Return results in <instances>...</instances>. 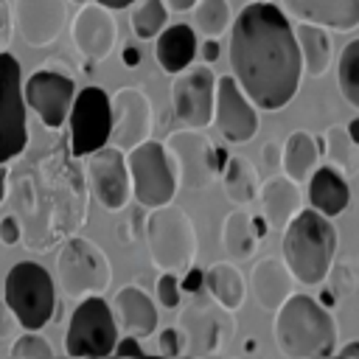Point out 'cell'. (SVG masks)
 I'll return each mask as SVG.
<instances>
[{
	"label": "cell",
	"mask_w": 359,
	"mask_h": 359,
	"mask_svg": "<svg viewBox=\"0 0 359 359\" xmlns=\"http://www.w3.org/2000/svg\"><path fill=\"white\" fill-rule=\"evenodd\" d=\"M227 59L241 93L258 109H283L300 90L303 65L294 25L269 0L247 3L230 22Z\"/></svg>",
	"instance_id": "cell-1"
},
{
	"label": "cell",
	"mask_w": 359,
	"mask_h": 359,
	"mask_svg": "<svg viewBox=\"0 0 359 359\" xmlns=\"http://www.w3.org/2000/svg\"><path fill=\"white\" fill-rule=\"evenodd\" d=\"M272 337L283 356L320 359V356H331L337 351L339 331H337V320L325 309V303H320L317 297L292 292L275 309Z\"/></svg>",
	"instance_id": "cell-2"
},
{
	"label": "cell",
	"mask_w": 359,
	"mask_h": 359,
	"mask_svg": "<svg viewBox=\"0 0 359 359\" xmlns=\"http://www.w3.org/2000/svg\"><path fill=\"white\" fill-rule=\"evenodd\" d=\"M283 261L294 280L306 286H317L325 280L328 266L337 255V227L328 216H323L314 208H300L289 224L283 227L280 241Z\"/></svg>",
	"instance_id": "cell-3"
},
{
	"label": "cell",
	"mask_w": 359,
	"mask_h": 359,
	"mask_svg": "<svg viewBox=\"0 0 359 359\" xmlns=\"http://www.w3.org/2000/svg\"><path fill=\"white\" fill-rule=\"evenodd\" d=\"M143 236L149 244L151 264L163 272L182 275L196 258V227L180 205H157L149 210Z\"/></svg>",
	"instance_id": "cell-4"
},
{
	"label": "cell",
	"mask_w": 359,
	"mask_h": 359,
	"mask_svg": "<svg viewBox=\"0 0 359 359\" xmlns=\"http://www.w3.org/2000/svg\"><path fill=\"white\" fill-rule=\"evenodd\" d=\"M3 297L14 311L20 328L39 331L53 320L56 286L50 272L36 261H17L3 280Z\"/></svg>",
	"instance_id": "cell-5"
},
{
	"label": "cell",
	"mask_w": 359,
	"mask_h": 359,
	"mask_svg": "<svg viewBox=\"0 0 359 359\" xmlns=\"http://www.w3.org/2000/svg\"><path fill=\"white\" fill-rule=\"evenodd\" d=\"M56 283L73 300H81L87 294H104L112 283V264L95 241L84 236H70L56 255Z\"/></svg>",
	"instance_id": "cell-6"
},
{
	"label": "cell",
	"mask_w": 359,
	"mask_h": 359,
	"mask_svg": "<svg viewBox=\"0 0 359 359\" xmlns=\"http://www.w3.org/2000/svg\"><path fill=\"white\" fill-rule=\"evenodd\" d=\"M129 180H132V196L143 208H157L174 199L177 194V171L163 143L146 137L143 143L132 146L126 151Z\"/></svg>",
	"instance_id": "cell-7"
},
{
	"label": "cell",
	"mask_w": 359,
	"mask_h": 359,
	"mask_svg": "<svg viewBox=\"0 0 359 359\" xmlns=\"http://www.w3.org/2000/svg\"><path fill=\"white\" fill-rule=\"evenodd\" d=\"M121 331L112 317L109 303L101 294H87L79 300V306L70 314L67 331H65V353L67 356H109Z\"/></svg>",
	"instance_id": "cell-8"
},
{
	"label": "cell",
	"mask_w": 359,
	"mask_h": 359,
	"mask_svg": "<svg viewBox=\"0 0 359 359\" xmlns=\"http://www.w3.org/2000/svg\"><path fill=\"white\" fill-rule=\"evenodd\" d=\"M28 146V121L22 98V67L8 50H0V163L20 157Z\"/></svg>",
	"instance_id": "cell-9"
},
{
	"label": "cell",
	"mask_w": 359,
	"mask_h": 359,
	"mask_svg": "<svg viewBox=\"0 0 359 359\" xmlns=\"http://www.w3.org/2000/svg\"><path fill=\"white\" fill-rule=\"evenodd\" d=\"M165 151L177 171V185L188 191H202L219 177V157L216 146L208 140L202 129L182 126L165 137Z\"/></svg>",
	"instance_id": "cell-10"
},
{
	"label": "cell",
	"mask_w": 359,
	"mask_h": 359,
	"mask_svg": "<svg viewBox=\"0 0 359 359\" xmlns=\"http://www.w3.org/2000/svg\"><path fill=\"white\" fill-rule=\"evenodd\" d=\"M67 121H70V149L76 157H84V154L101 149L104 143H109L112 115H109L107 90L98 84L76 90Z\"/></svg>",
	"instance_id": "cell-11"
},
{
	"label": "cell",
	"mask_w": 359,
	"mask_h": 359,
	"mask_svg": "<svg viewBox=\"0 0 359 359\" xmlns=\"http://www.w3.org/2000/svg\"><path fill=\"white\" fill-rule=\"evenodd\" d=\"M213 95H216V73L205 65H188L174 73L171 81V109L180 126L205 129L213 123Z\"/></svg>",
	"instance_id": "cell-12"
},
{
	"label": "cell",
	"mask_w": 359,
	"mask_h": 359,
	"mask_svg": "<svg viewBox=\"0 0 359 359\" xmlns=\"http://www.w3.org/2000/svg\"><path fill=\"white\" fill-rule=\"evenodd\" d=\"M87 157V185L93 199L104 210H123L132 199V180L126 165V151H121L112 143H104L101 149L84 154Z\"/></svg>",
	"instance_id": "cell-13"
},
{
	"label": "cell",
	"mask_w": 359,
	"mask_h": 359,
	"mask_svg": "<svg viewBox=\"0 0 359 359\" xmlns=\"http://www.w3.org/2000/svg\"><path fill=\"white\" fill-rule=\"evenodd\" d=\"M22 98H25V107H31L36 112V118L42 121L45 129H59V126H65L70 104L76 98V81L70 73L48 65L42 70H34L25 79Z\"/></svg>",
	"instance_id": "cell-14"
},
{
	"label": "cell",
	"mask_w": 359,
	"mask_h": 359,
	"mask_svg": "<svg viewBox=\"0 0 359 359\" xmlns=\"http://www.w3.org/2000/svg\"><path fill=\"white\" fill-rule=\"evenodd\" d=\"M180 328L188 337L185 353H219L230 342L236 331V320L230 309L219 306L208 294V300H194L191 306H185Z\"/></svg>",
	"instance_id": "cell-15"
},
{
	"label": "cell",
	"mask_w": 359,
	"mask_h": 359,
	"mask_svg": "<svg viewBox=\"0 0 359 359\" xmlns=\"http://www.w3.org/2000/svg\"><path fill=\"white\" fill-rule=\"evenodd\" d=\"M109 115H112L109 143L118 146L121 151H129L132 146H137L146 137H151L154 112H151L149 95L140 87L115 90V95L109 98Z\"/></svg>",
	"instance_id": "cell-16"
},
{
	"label": "cell",
	"mask_w": 359,
	"mask_h": 359,
	"mask_svg": "<svg viewBox=\"0 0 359 359\" xmlns=\"http://www.w3.org/2000/svg\"><path fill=\"white\" fill-rule=\"evenodd\" d=\"M213 123L227 143H247L258 132V107L241 93L233 76L216 79L213 95Z\"/></svg>",
	"instance_id": "cell-17"
},
{
	"label": "cell",
	"mask_w": 359,
	"mask_h": 359,
	"mask_svg": "<svg viewBox=\"0 0 359 359\" xmlns=\"http://www.w3.org/2000/svg\"><path fill=\"white\" fill-rule=\"evenodd\" d=\"M70 36L76 50L87 62H104L118 45V22L112 17V8L87 0L84 6H79L70 22Z\"/></svg>",
	"instance_id": "cell-18"
},
{
	"label": "cell",
	"mask_w": 359,
	"mask_h": 359,
	"mask_svg": "<svg viewBox=\"0 0 359 359\" xmlns=\"http://www.w3.org/2000/svg\"><path fill=\"white\" fill-rule=\"evenodd\" d=\"M11 22L28 48H48L67 22V0H14Z\"/></svg>",
	"instance_id": "cell-19"
},
{
	"label": "cell",
	"mask_w": 359,
	"mask_h": 359,
	"mask_svg": "<svg viewBox=\"0 0 359 359\" xmlns=\"http://www.w3.org/2000/svg\"><path fill=\"white\" fill-rule=\"evenodd\" d=\"M109 309H112V317L118 323V331H123L129 337L146 339V337H151L157 331V320H160L157 306L149 297V292H143L135 283L118 289Z\"/></svg>",
	"instance_id": "cell-20"
},
{
	"label": "cell",
	"mask_w": 359,
	"mask_h": 359,
	"mask_svg": "<svg viewBox=\"0 0 359 359\" xmlns=\"http://www.w3.org/2000/svg\"><path fill=\"white\" fill-rule=\"evenodd\" d=\"M292 17L337 34L359 28V0H283Z\"/></svg>",
	"instance_id": "cell-21"
},
{
	"label": "cell",
	"mask_w": 359,
	"mask_h": 359,
	"mask_svg": "<svg viewBox=\"0 0 359 359\" xmlns=\"http://www.w3.org/2000/svg\"><path fill=\"white\" fill-rule=\"evenodd\" d=\"M250 289H252L255 303L264 311H275L294 292V275L289 272L283 258L266 255V258L255 261V266L250 272Z\"/></svg>",
	"instance_id": "cell-22"
},
{
	"label": "cell",
	"mask_w": 359,
	"mask_h": 359,
	"mask_svg": "<svg viewBox=\"0 0 359 359\" xmlns=\"http://www.w3.org/2000/svg\"><path fill=\"white\" fill-rule=\"evenodd\" d=\"M258 202H261V216H264L266 227L283 230L289 224V219L303 208V194L294 180L269 177L258 191Z\"/></svg>",
	"instance_id": "cell-23"
},
{
	"label": "cell",
	"mask_w": 359,
	"mask_h": 359,
	"mask_svg": "<svg viewBox=\"0 0 359 359\" xmlns=\"http://www.w3.org/2000/svg\"><path fill=\"white\" fill-rule=\"evenodd\" d=\"M306 185H309V191H306L309 194V205L314 210H320L323 216H328V219L339 216L351 202L348 180L334 165H317L311 171V177L306 180Z\"/></svg>",
	"instance_id": "cell-24"
},
{
	"label": "cell",
	"mask_w": 359,
	"mask_h": 359,
	"mask_svg": "<svg viewBox=\"0 0 359 359\" xmlns=\"http://www.w3.org/2000/svg\"><path fill=\"white\" fill-rule=\"evenodd\" d=\"M154 39H157L154 42V59H157L163 73L174 76L182 67H188L196 56V31L185 22L165 25Z\"/></svg>",
	"instance_id": "cell-25"
},
{
	"label": "cell",
	"mask_w": 359,
	"mask_h": 359,
	"mask_svg": "<svg viewBox=\"0 0 359 359\" xmlns=\"http://www.w3.org/2000/svg\"><path fill=\"white\" fill-rule=\"evenodd\" d=\"M294 39H297V50H300V65L303 73H309L311 79L325 76V70L331 67L334 59V39L331 31L314 22H297L294 25Z\"/></svg>",
	"instance_id": "cell-26"
},
{
	"label": "cell",
	"mask_w": 359,
	"mask_h": 359,
	"mask_svg": "<svg viewBox=\"0 0 359 359\" xmlns=\"http://www.w3.org/2000/svg\"><path fill=\"white\" fill-rule=\"evenodd\" d=\"M317 165H320V140L306 129H294L280 146V168L286 171L289 180L300 185L311 177Z\"/></svg>",
	"instance_id": "cell-27"
},
{
	"label": "cell",
	"mask_w": 359,
	"mask_h": 359,
	"mask_svg": "<svg viewBox=\"0 0 359 359\" xmlns=\"http://www.w3.org/2000/svg\"><path fill=\"white\" fill-rule=\"evenodd\" d=\"M202 286H205V292L219 306H224L230 311L241 309L244 294H247V283H244V275L236 266V261H216V264H210L205 269V275H202Z\"/></svg>",
	"instance_id": "cell-28"
},
{
	"label": "cell",
	"mask_w": 359,
	"mask_h": 359,
	"mask_svg": "<svg viewBox=\"0 0 359 359\" xmlns=\"http://www.w3.org/2000/svg\"><path fill=\"white\" fill-rule=\"evenodd\" d=\"M222 185H224V196L241 208H250L258 199L261 191V180H258V168L241 157V154H227V163L222 165Z\"/></svg>",
	"instance_id": "cell-29"
},
{
	"label": "cell",
	"mask_w": 359,
	"mask_h": 359,
	"mask_svg": "<svg viewBox=\"0 0 359 359\" xmlns=\"http://www.w3.org/2000/svg\"><path fill=\"white\" fill-rule=\"evenodd\" d=\"M222 247L230 255V261H247L258 250L255 222H252L250 210H244L241 205L236 210H230L222 222Z\"/></svg>",
	"instance_id": "cell-30"
},
{
	"label": "cell",
	"mask_w": 359,
	"mask_h": 359,
	"mask_svg": "<svg viewBox=\"0 0 359 359\" xmlns=\"http://www.w3.org/2000/svg\"><path fill=\"white\" fill-rule=\"evenodd\" d=\"M323 151H325V157H328V163L334 165V168H339L342 174H353L356 168H359V143L348 135V129L345 126H331L328 132H325V137H323Z\"/></svg>",
	"instance_id": "cell-31"
},
{
	"label": "cell",
	"mask_w": 359,
	"mask_h": 359,
	"mask_svg": "<svg viewBox=\"0 0 359 359\" xmlns=\"http://www.w3.org/2000/svg\"><path fill=\"white\" fill-rule=\"evenodd\" d=\"M129 22H132V34L137 39H154L168 22V8L163 0H137Z\"/></svg>",
	"instance_id": "cell-32"
},
{
	"label": "cell",
	"mask_w": 359,
	"mask_h": 359,
	"mask_svg": "<svg viewBox=\"0 0 359 359\" xmlns=\"http://www.w3.org/2000/svg\"><path fill=\"white\" fill-rule=\"evenodd\" d=\"M337 84H339L342 98L353 109H359V39H351L342 48L339 62H337Z\"/></svg>",
	"instance_id": "cell-33"
},
{
	"label": "cell",
	"mask_w": 359,
	"mask_h": 359,
	"mask_svg": "<svg viewBox=\"0 0 359 359\" xmlns=\"http://www.w3.org/2000/svg\"><path fill=\"white\" fill-rule=\"evenodd\" d=\"M194 22L205 36H222L233 22L230 3L227 0H196L194 3Z\"/></svg>",
	"instance_id": "cell-34"
},
{
	"label": "cell",
	"mask_w": 359,
	"mask_h": 359,
	"mask_svg": "<svg viewBox=\"0 0 359 359\" xmlns=\"http://www.w3.org/2000/svg\"><path fill=\"white\" fill-rule=\"evenodd\" d=\"M11 356L14 359H50L53 348L36 331H25L22 328V334H17L14 342H11Z\"/></svg>",
	"instance_id": "cell-35"
},
{
	"label": "cell",
	"mask_w": 359,
	"mask_h": 359,
	"mask_svg": "<svg viewBox=\"0 0 359 359\" xmlns=\"http://www.w3.org/2000/svg\"><path fill=\"white\" fill-rule=\"evenodd\" d=\"M325 280H328V292H331V297L339 300V297H348V294L356 289V283H359V272H356L353 264L342 261V264H337V266H334V264L328 266Z\"/></svg>",
	"instance_id": "cell-36"
},
{
	"label": "cell",
	"mask_w": 359,
	"mask_h": 359,
	"mask_svg": "<svg viewBox=\"0 0 359 359\" xmlns=\"http://www.w3.org/2000/svg\"><path fill=\"white\" fill-rule=\"evenodd\" d=\"M154 292H157V303H160L163 309H177V306H180V294H182L177 272H163V275L157 278Z\"/></svg>",
	"instance_id": "cell-37"
},
{
	"label": "cell",
	"mask_w": 359,
	"mask_h": 359,
	"mask_svg": "<svg viewBox=\"0 0 359 359\" xmlns=\"http://www.w3.org/2000/svg\"><path fill=\"white\" fill-rule=\"evenodd\" d=\"M188 351V337L182 328H163L157 334V353L163 356H180Z\"/></svg>",
	"instance_id": "cell-38"
},
{
	"label": "cell",
	"mask_w": 359,
	"mask_h": 359,
	"mask_svg": "<svg viewBox=\"0 0 359 359\" xmlns=\"http://www.w3.org/2000/svg\"><path fill=\"white\" fill-rule=\"evenodd\" d=\"M17 334H20V323H17L14 311L8 309L6 297L0 294V342H6V339H14Z\"/></svg>",
	"instance_id": "cell-39"
},
{
	"label": "cell",
	"mask_w": 359,
	"mask_h": 359,
	"mask_svg": "<svg viewBox=\"0 0 359 359\" xmlns=\"http://www.w3.org/2000/svg\"><path fill=\"white\" fill-rule=\"evenodd\" d=\"M20 236H22V227H20V219L17 216H3L0 219V241L6 244V247H14L17 241H20Z\"/></svg>",
	"instance_id": "cell-40"
},
{
	"label": "cell",
	"mask_w": 359,
	"mask_h": 359,
	"mask_svg": "<svg viewBox=\"0 0 359 359\" xmlns=\"http://www.w3.org/2000/svg\"><path fill=\"white\" fill-rule=\"evenodd\" d=\"M112 353H115V356H143V345H140V339H137V337L123 334V337H118V342H115Z\"/></svg>",
	"instance_id": "cell-41"
},
{
	"label": "cell",
	"mask_w": 359,
	"mask_h": 359,
	"mask_svg": "<svg viewBox=\"0 0 359 359\" xmlns=\"http://www.w3.org/2000/svg\"><path fill=\"white\" fill-rule=\"evenodd\" d=\"M8 42H11V8L8 0H0V50H6Z\"/></svg>",
	"instance_id": "cell-42"
},
{
	"label": "cell",
	"mask_w": 359,
	"mask_h": 359,
	"mask_svg": "<svg viewBox=\"0 0 359 359\" xmlns=\"http://www.w3.org/2000/svg\"><path fill=\"white\" fill-rule=\"evenodd\" d=\"M261 157H264V165H266L269 171H275V168L280 165V146H278L275 140H269V143L261 149Z\"/></svg>",
	"instance_id": "cell-43"
},
{
	"label": "cell",
	"mask_w": 359,
	"mask_h": 359,
	"mask_svg": "<svg viewBox=\"0 0 359 359\" xmlns=\"http://www.w3.org/2000/svg\"><path fill=\"white\" fill-rule=\"evenodd\" d=\"M202 59H205L208 65L219 59V42H216V36H208V39L202 42Z\"/></svg>",
	"instance_id": "cell-44"
},
{
	"label": "cell",
	"mask_w": 359,
	"mask_h": 359,
	"mask_svg": "<svg viewBox=\"0 0 359 359\" xmlns=\"http://www.w3.org/2000/svg\"><path fill=\"white\" fill-rule=\"evenodd\" d=\"M163 3L168 11H188V8H194L196 0H163Z\"/></svg>",
	"instance_id": "cell-45"
},
{
	"label": "cell",
	"mask_w": 359,
	"mask_h": 359,
	"mask_svg": "<svg viewBox=\"0 0 359 359\" xmlns=\"http://www.w3.org/2000/svg\"><path fill=\"white\" fill-rule=\"evenodd\" d=\"M123 62H126V67H135V65L140 62V53H137L135 45H126V48H123Z\"/></svg>",
	"instance_id": "cell-46"
},
{
	"label": "cell",
	"mask_w": 359,
	"mask_h": 359,
	"mask_svg": "<svg viewBox=\"0 0 359 359\" xmlns=\"http://www.w3.org/2000/svg\"><path fill=\"white\" fill-rule=\"evenodd\" d=\"M95 3H101V6H107V8H112V11H118V8H126V6H132L135 0H95Z\"/></svg>",
	"instance_id": "cell-47"
},
{
	"label": "cell",
	"mask_w": 359,
	"mask_h": 359,
	"mask_svg": "<svg viewBox=\"0 0 359 359\" xmlns=\"http://www.w3.org/2000/svg\"><path fill=\"white\" fill-rule=\"evenodd\" d=\"M337 353H339V356H359V342H348V345H342Z\"/></svg>",
	"instance_id": "cell-48"
},
{
	"label": "cell",
	"mask_w": 359,
	"mask_h": 359,
	"mask_svg": "<svg viewBox=\"0 0 359 359\" xmlns=\"http://www.w3.org/2000/svg\"><path fill=\"white\" fill-rule=\"evenodd\" d=\"M6 177H8V168H6V163H0V205L6 199Z\"/></svg>",
	"instance_id": "cell-49"
},
{
	"label": "cell",
	"mask_w": 359,
	"mask_h": 359,
	"mask_svg": "<svg viewBox=\"0 0 359 359\" xmlns=\"http://www.w3.org/2000/svg\"><path fill=\"white\" fill-rule=\"evenodd\" d=\"M345 129H348V135H351V137H353V140L359 143V118H353V121H351V123H348Z\"/></svg>",
	"instance_id": "cell-50"
},
{
	"label": "cell",
	"mask_w": 359,
	"mask_h": 359,
	"mask_svg": "<svg viewBox=\"0 0 359 359\" xmlns=\"http://www.w3.org/2000/svg\"><path fill=\"white\" fill-rule=\"evenodd\" d=\"M70 3H76V6H84V3H87V0H70Z\"/></svg>",
	"instance_id": "cell-51"
}]
</instances>
